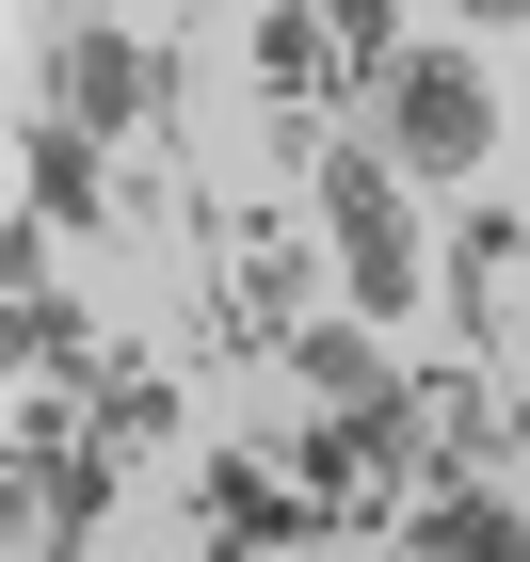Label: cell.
<instances>
[{
    "instance_id": "obj_5",
    "label": "cell",
    "mask_w": 530,
    "mask_h": 562,
    "mask_svg": "<svg viewBox=\"0 0 530 562\" xmlns=\"http://www.w3.org/2000/svg\"><path fill=\"white\" fill-rule=\"evenodd\" d=\"M402 547L418 562H530V515L483 498V482H435V498H402Z\"/></svg>"
},
{
    "instance_id": "obj_3",
    "label": "cell",
    "mask_w": 530,
    "mask_h": 562,
    "mask_svg": "<svg viewBox=\"0 0 530 562\" xmlns=\"http://www.w3.org/2000/svg\"><path fill=\"white\" fill-rule=\"evenodd\" d=\"M290 386H306L353 450H386L402 402H418V386H402V353H386V322H290Z\"/></svg>"
},
{
    "instance_id": "obj_2",
    "label": "cell",
    "mask_w": 530,
    "mask_h": 562,
    "mask_svg": "<svg viewBox=\"0 0 530 562\" xmlns=\"http://www.w3.org/2000/svg\"><path fill=\"white\" fill-rule=\"evenodd\" d=\"M322 241H338L353 322H418V210L386 145H322Z\"/></svg>"
},
{
    "instance_id": "obj_7",
    "label": "cell",
    "mask_w": 530,
    "mask_h": 562,
    "mask_svg": "<svg viewBox=\"0 0 530 562\" xmlns=\"http://www.w3.org/2000/svg\"><path fill=\"white\" fill-rule=\"evenodd\" d=\"M483 16H530V0H483Z\"/></svg>"
},
{
    "instance_id": "obj_6",
    "label": "cell",
    "mask_w": 530,
    "mask_h": 562,
    "mask_svg": "<svg viewBox=\"0 0 530 562\" xmlns=\"http://www.w3.org/2000/svg\"><path fill=\"white\" fill-rule=\"evenodd\" d=\"M16 210H33V225H113V210H97V130H65V113L16 130Z\"/></svg>"
},
{
    "instance_id": "obj_1",
    "label": "cell",
    "mask_w": 530,
    "mask_h": 562,
    "mask_svg": "<svg viewBox=\"0 0 530 562\" xmlns=\"http://www.w3.org/2000/svg\"><path fill=\"white\" fill-rule=\"evenodd\" d=\"M370 130H386V161L418 177V193H466L498 145V97L466 48H386V81H370Z\"/></svg>"
},
{
    "instance_id": "obj_4",
    "label": "cell",
    "mask_w": 530,
    "mask_h": 562,
    "mask_svg": "<svg viewBox=\"0 0 530 562\" xmlns=\"http://www.w3.org/2000/svg\"><path fill=\"white\" fill-rule=\"evenodd\" d=\"M48 113H65V130H145V113H161V65H145V33H113V16H65V48H48Z\"/></svg>"
}]
</instances>
